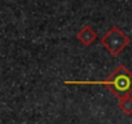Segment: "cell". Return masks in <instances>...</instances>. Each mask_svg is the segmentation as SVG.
Returning <instances> with one entry per match:
<instances>
[{
    "instance_id": "cell-3",
    "label": "cell",
    "mask_w": 132,
    "mask_h": 124,
    "mask_svg": "<svg viewBox=\"0 0 132 124\" xmlns=\"http://www.w3.org/2000/svg\"><path fill=\"white\" fill-rule=\"evenodd\" d=\"M98 35L97 32L91 29L89 26H83L78 32H77V39L84 45V47H89L92 43H95L97 40Z\"/></svg>"
},
{
    "instance_id": "cell-4",
    "label": "cell",
    "mask_w": 132,
    "mask_h": 124,
    "mask_svg": "<svg viewBox=\"0 0 132 124\" xmlns=\"http://www.w3.org/2000/svg\"><path fill=\"white\" fill-rule=\"evenodd\" d=\"M118 106L126 115H132V97H131V94L122 97V98H118Z\"/></svg>"
},
{
    "instance_id": "cell-2",
    "label": "cell",
    "mask_w": 132,
    "mask_h": 124,
    "mask_svg": "<svg viewBox=\"0 0 132 124\" xmlns=\"http://www.w3.org/2000/svg\"><path fill=\"white\" fill-rule=\"evenodd\" d=\"M131 40L124 31H122L118 26H113L101 39L100 44L114 57L119 56L124 48L129 45Z\"/></svg>"
},
{
    "instance_id": "cell-1",
    "label": "cell",
    "mask_w": 132,
    "mask_h": 124,
    "mask_svg": "<svg viewBox=\"0 0 132 124\" xmlns=\"http://www.w3.org/2000/svg\"><path fill=\"white\" fill-rule=\"evenodd\" d=\"M63 84L68 85H104L117 98L129 96L132 93V73L124 66L119 65L105 80H66Z\"/></svg>"
}]
</instances>
